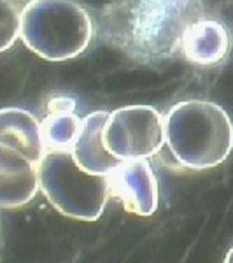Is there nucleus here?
Here are the masks:
<instances>
[{
	"mask_svg": "<svg viewBox=\"0 0 233 263\" xmlns=\"http://www.w3.org/2000/svg\"><path fill=\"white\" fill-rule=\"evenodd\" d=\"M230 46V33L221 21L203 18L193 23L186 32L183 54L195 65L212 67L226 58Z\"/></svg>",
	"mask_w": 233,
	"mask_h": 263,
	"instance_id": "nucleus-10",
	"label": "nucleus"
},
{
	"mask_svg": "<svg viewBox=\"0 0 233 263\" xmlns=\"http://www.w3.org/2000/svg\"><path fill=\"white\" fill-rule=\"evenodd\" d=\"M39 181L56 211L81 221H96L111 195L107 176L86 172L75 163L72 151H46Z\"/></svg>",
	"mask_w": 233,
	"mask_h": 263,
	"instance_id": "nucleus-4",
	"label": "nucleus"
},
{
	"mask_svg": "<svg viewBox=\"0 0 233 263\" xmlns=\"http://www.w3.org/2000/svg\"><path fill=\"white\" fill-rule=\"evenodd\" d=\"M0 147L27 156L37 167L46 155L41 123L23 109L7 107L0 112Z\"/></svg>",
	"mask_w": 233,
	"mask_h": 263,
	"instance_id": "nucleus-9",
	"label": "nucleus"
},
{
	"mask_svg": "<svg viewBox=\"0 0 233 263\" xmlns=\"http://www.w3.org/2000/svg\"><path fill=\"white\" fill-rule=\"evenodd\" d=\"M20 37L44 60H70L90 46L93 21L74 0H28L21 9Z\"/></svg>",
	"mask_w": 233,
	"mask_h": 263,
	"instance_id": "nucleus-3",
	"label": "nucleus"
},
{
	"mask_svg": "<svg viewBox=\"0 0 233 263\" xmlns=\"http://www.w3.org/2000/svg\"><path fill=\"white\" fill-rule=\"evenodd\" d=\"M74 109L75 104L69 97H58V99L51 100L49 104V111H74Z\"/></svg>",
	"mask_w": 233,
	"mask_h": 263,
	"instance_id": "nucleus-13",
	"label": "nucleus"
},
{
	"mask_svg": "<svg viewBox=\"0 0 233 263\" xmlns=\"http://www.w3.org/2000/svg\"><path fill=\"white\" fill-rule=\"evenodd\" d=\"M163 118L151 105H126L109 112L104 126L105 147L121 162L156 155L165 142Z\"/></svg>",
	"mask_w": 233,
	"mask_h": 263,
	"instance_id": "nucleus-5",
	"label": "nucleus"
},
{
	"mask_svg": "<svg viewBox=\"0 0 233 263\" xmlns=\"http://www.w3.org/2000/svg\"><path fill=\"white\" fill-rule=\"evenodd\" d=\"M207 18L205 0H111L99 14L96 35L142 65L183 54L188 28Z\"/></svg>",
	"mask_w": 233,
	"mask_h": 263,
	"instance_id": "nucleus-1",
	"label": "nucleus"
},
{
	"mask_svg": "<svg viewBox=\"0 0 233 263\" xmlns=\"http://www.w3.org/2000/svg\"><path fill=\"white\" fill-rule=\"evenodd\" d=\"M111 195L120 198L128 213L151 216L158 209V181L147 158L121 162L107 174Z\"/></svg>",
	"mask_w": 233,
	"mask_h": 263,
	"instance_id": "nucleus-6",
	"label": "nucleus"
},
{
	"mask_svg": "<svg viewBox=\"0 0 233 263\" xmlns=\"http://www.w3.org/2000/svg\"><path fill=\"white\" fill-rule=\"evenodd\" d=\"M41 188L39 167L27 156L0 147V205L16 209L28 203Z\"/></svg>",
	"mask_w": 233,
	"mask_h": 263,
	"instance_id": "nucleus-7",
	"label": "nucleus"
},
{
	"mask_svg": "<svg viewBox=\"0 0 233 263\" xmlns=\"http://www.w3.org/2000/svg\"><path fill=\"white\" fill-rule=\"evenodd\" d=\"M21 35V11L11 0H2V44L0 49L7 51Z\"/></svg>",
	"mask_w": 233,
	"mask_h": 263,
	"instance_id": "nucleus-12",
	"label": "nucleus"
},
{
	"mask_svg": "<svg viewBox=\"0 0 233 263\" xmlns=\"http://www.w3.org/2000/svg\"><path fill=\"white\" fill-rule=\"evenodd\" d=\"M107 118V111H95L81 121V130L72 146V156L75 163L86 172L107 176L121 163V160H118L105 147L104 126Z\"/></svg>",
	"mask_w": 233,
	"mask_h": 263,
	"instance_id": "nucleus-8",
	"label": "nucleus"
},
{
	"mask_svg": "<svg viewBox=\"0 0 233 263\" xmlns=\"http://www.w3.org/2000/svg\"><path fill=\"white\" fill-rule=\"evenodd\" d=\"M224 261L226 263H233V248L228 251V254H226V258H224Z\"/></svg>",
	"mask_w": 233,
	"mask_h": 263,
	"instance_id": "nucleus-14",
	"label": "nucleus"
},
{
	"mask_svg": "<svg viewBox=\"0 0 233 263\" xmlns=\"http://www.w3.org/2000/svg\"><path fill=\"white\" fill-rule=\"evenodd\" d=\"M165 142L172 156L191 171L221 165L233 149V123L209 100L179 102L165 116Z\"/></svg>",
	"mask_w": 233,
	"mask_h": 263,
	"instance_id": "nucleus-2",
	"label": "nucleus"
},
{
	"mask_svg": "<svg viewBox=\"0 0 233 263\" xmlns=\"http://www.w3.org/2000/svg\"><path fill=\"white\" fill-rule=\"evenodd\" d=\"M81 121L74 111H49L41 125L46 151H72Z\"/></svg>",
	"mask_w": 233,
	"mask_h": 263,
	"instance_id": "nucleus-11",
	"label": "nucleus"
}]
</instances>
